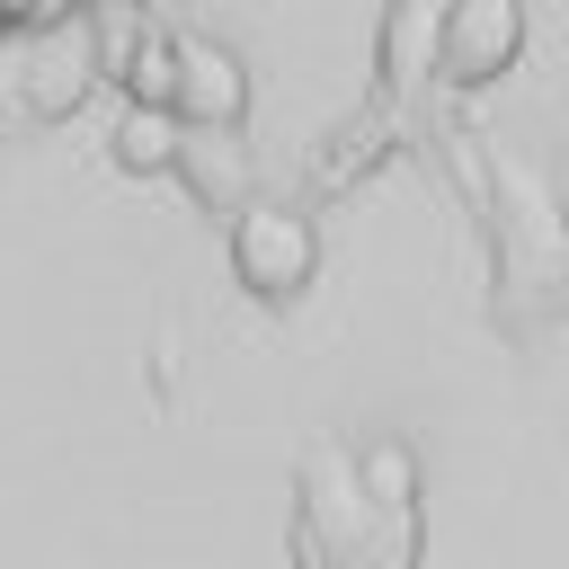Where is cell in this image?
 <instances>
[{"instance_id":"cell-1","label":"cell","mask_w":569,"mask_h":569,"mask_svg":"<svg viewBox=\"0 0 569 569\" xmlns=\"http://www.w3.org/2000/svg\"><path fill=\"white\" fill-rule=\"evenodd\" d=\"M231 276L249 302H302L311 276H320V231L302 204H276L258 196L249 213H231Z\"/></svg>"},{"instance_id":"cell-2","label":"cell","mask_w":569,"mask_h":569,"mask_svg":"<svg viewBox=\"0 0 569 569\" xmlns=\"http://www.w3.org/2000/svg\"><path fill=\"white\" fill-rule=\"evenodd\" d=\"M178 178L204 213H249L258 204V169H249L240 124H187L178 133Z\"/></svg>"},{"instance_id":"cell-3","label":"cell","mask_w":569,"mask_h":569,"mask_svg":"<svg viewBox=\"0 0 569 569\" xmlns=\"http://www.w3.org/2000/svg\"><path fill=\"white\" fill-rule=\"evenodd\" d=\"M249 116V71L213 36H178V124H240Z\"/></svg>"},{"instance_id":"cell-4","label":"cell","mask_w":569,"mask_h":569,"mask_svg":"<svg viewBox=\"0 0 569 569\" xmlns=\"http://www.w3.org/2000/svg\"><path fill=\"white\" fill-rule=\"evenodd\" d=\"M516 36H525V9L516 0H453L445 9V80H489L516 62Z\"/></svg>"},{"instance_id":"cell-5","label":"cell","mask_w":569,"mask_h":569,"mask_svg":"<svg viewBox=\"0 0 569 569\" xmlns=\"http://www.w3.org/2000/svg\"><path fill=\"white\" fill-rule=\"evenodd\" d=\"M178 116L169 107H124L116 116V169L124 178H178Z\"/></svg>"},{"instance_id":"cell-6","label":"cell","mask_w":569,"mask_h":569,"mask_svg":"<svg viewBox=\"0 0 569 569\" xmlns=\"http://www.w3.org/2000/svg\"><path fill=\"white\" fill-rule=\"evenodd\" d=\"M107 71H116L124 107H169V116H178V36H142V44H124Z\"/></svg>"},{"instance_id":"cell-7","label":"cell","mask_w":569,"mask_h":569,"mask_svg":"<svg viewBox=\"0 0 569 569\" xmlns=\"http://www.w3.org/2000/svg\"><path fill=\"white\" fill-rule=\"evenodd\" d=\"M80 0H0V27H27V36H53Z\"/></svg>"}]
</instances>
